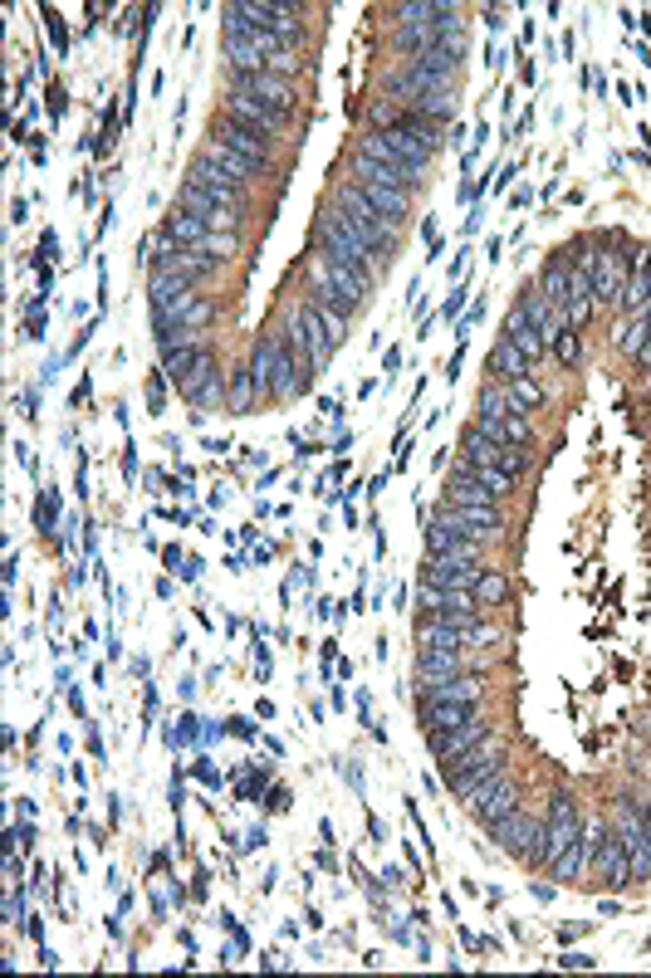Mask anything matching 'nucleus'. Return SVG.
I'll list each match as a JSON object with an SVG mask.
<instances>
[{"instance_id": "58836bf2", "label": "nucleus", "mask_w": 651, "mask_h": 978, "mask_svg": "<svg viewBox=\"0 0 651 978\" xmlns=\"http://www.w3.org/2000/svg\"><path fill=\"white\" fill-rule=\"evenodd\" d=\"M578 353H583L578 333H573V328H558V333H554V357L563 362V367H573V362H578Z\"/></svg>"}, {"instance_id": "8fccbe9b", "label": "nucleus", "mask_w": 651, "mask_h": 978, "mask_svg": "<svg viewBox=\"0 0 651 978\" xmlns=\"http://www.w3.org/2000/svg\"><path fill=\"white\" fill-rule=\"evenodd\" d=\"M461 309H465V289H456V299L441 309V318H451V323H456V313H461Z\"/></svg>"}, {"instance_id": "1a4fd4ad", "label": "nucleus", "mask_w": 651, "mask_h": 978, "mask_svg": "<svg viewBox=\"0 0 651 978\" xmlns=\"http://www.w3.org/2000/svg\"><path fill=\"white\" fill-rule=\"evenodd\" d=\"M436 519H446V524H456L465 538H475V543H485V538H495L505 529V514L495 509V504H441L436 509Z\"/></svg>"}, {"instance_id": "5701e85b", "label": "nucleus", "mask_w": 651, "mask_h": 978, "mask_svg": "<svg viewBox=\"0 0 651 978\" xmlns=\"http://www.w3.org/2000/svg\"><path fill=\"white\" fill-rule=\"evenodd\" d=\"M304 387V377H299V362H294V343H289V333H279V348H275V387H270V397L284 401L294 397Z\"/></svg>"}, {"instance_id": "0eeeda50", "label": "nucleus", "mask_w": 651, "mask_h": 978, "mask_svg": "<svg viewBox=\"0 0 651 978\" xmlns=\"http://www.w3.org/2000/svg\"><path fill=\"white\" fill-rule=\"evenodd\" d=\"M226 118L250 123V128H260L265 137H275V133L289 128V108H279V103L260 98V93H245V89H226Z\"/></svg>"}, {"instance_id": "37998d69", "label": "nucleus", "mask_w": 651, "mask_h": 978, "mask_svg": "<svg viewBox=\"0 0 651 978\" xmlns=\"http://www.w3.org/2000/svg\"><path fill=\"white\" fill-rule=\"evenodd\" d=\"M162 401H167V377L157 372V377H147V411L157 416V411H162Z\"/></svg>"}, {"instance_id": "49530a36", "label": "nucleus", "mask_w": 651, "mask_h": 978, "mask_svg": "<svg viewBox=\"0 0 651 978\" xmlns=\"http://www.w3.org/2000/svg\"><path fill=\"white\" fill-rule=\"evenodd\" d=\"M558 964H563V969H593L598 959H588V954H563Z\"/></svg>"}, {"instance_id": "3c124183", "label": "nucleus", "mask_w": 651, "mask_h": 978, "mask_svg": "<svg viewBox=\"0 0 651 978\" xmlns=\"http://www.w3.org/2000/svg\"><path fill=\"white\" fill-rule=\"evenodd\" d=\"M162 558H167V568L182 578V548H162Z\"/></svg>"}, {"instance_id": "13d9d810", "label": "nucleus", "mask_w": 651, "mask_h": 978, "mask_svg": "<svg viewBox=\"0 0 651 978\" xmlns=\"http://www.w3.org/2000/svg\"><path fill=\"white\" fill-rule=\"evenodd\" d=\"M270 807H275V812H284V807H289V793H284V788H275V798H270Z\"/></svg>"}, {"instance_id": "4468645a", "label": "nucleus", "mask_w": 651, "mask_h": 978, "mask_svg": "<svg viewBox=\"0 0 651 978\" xmlns=\"http://www.w3.org/2000/svg\"><path fill=\"white\" fill-rule=\"evenodd\" d=\"M470 807H475V817L485 822V827H495V822H505L514 812V802H519V793H514V783L505 778V773H495L490 783H480L475 793H470Z\"/></svg>"}, {"instance_id": "f257e3e1", "label": "nucleus", "mask_w": 651, "mask_h": 978, "mask_svg": "<svg viewBox=\"0 0 651 978\" xmlns=\"http://www.w3.org/2000/svg\"><path fill=\"white\" fill-rule=\"evenodd\" d=\"M314 255H324L328 265H338V269H348L353 279H363L372 289V269H377V255H372L368 245L348 230V221H343V211L338 206H328L324 216L314 221Z\"/></svg>"}, {"instance_id": "864d4df0", "label": "nucleus", "mask_w": 651, "mask_h": 978, "mask_svg": "<svg viewBox=\"0 0 651 978\" xmlns=\"http://www.w3.org/2000/svg\"><path fill=\"white\" fill-rule=\"evenodd\" d=\"M632 362H637L642 372H651V338H647V343H642V348H637V353H632Z\"/></svg>"}, {"instance_id": "a19ab883", "label": "nucleus", "mask_w": 651, "mask_h": 978, "mask_svg": "<svg viewBox=\"0 0 651 978\" xmlns=\"http://www.w3.org/2000/svg\"><path fill=\"white\" fill-rule=\"evenodd\" d=\"M314 313H319V323L328 328V338H333V343H343V338H348V318H343L338 309H324V304H314Z\"/></svg>"}, {"instance_id": "09e8293b", "label": "nucleus", "mask_w": 651, "mask_h": 978, "mask_svg": "<svg viewBox=\"0 0 651 978\" xmlns=\"http://www.w3.org/2000/svg\"><path fill=\"white\" fill-rule=\"evenodd\" d=\"M231 724V734H240V739H255V724L250 719H226Z\"/></svg>"}, {"instance_id": "7c9ffc66", "label": "nucleus", "mask_w": 651, "mask_h": 978, "mask_svg": "<svg viewBox=\"0 0 651 978\" xmlns=\"http://www.w3.org/2000/svg\"><path fill=\"white\" fill-rule=\"evenodd\" d=\"M186 401H191V406H201V411H211V406L231 401V377H226V372H211V377H206V382H201Z\"/></svg>"}, {"instance_id": "a18cd8bd", "label": "nucleus", "mask_w": 651, "mask_h": 978, "mask_svg": "<svg viewBox=\"0 0 651 978\" xmlns=\"http://www.w3.org/2000/svg\"><path fill=\"white\" fill-rule=\"evenodd\" d=\"M64 108H69V93H64V89H59V84H54V89H49V118H59Z\"/></svg>"}, {"instance_id": "a878e982", "label": "nucleus", "mask_w": 651, "mask_h": 978, "mask_svg": "<svg viewBox=\"0 0 651 978\" xmlns=\"http://www.w3.org/2000/svg\"><path fill=\"white\" fill-rule=\"evenodd\" d=\"M431 617H441L446 626L465 631V626L480 622V602H475V592H446V597H441V607H436Z\"/></svg>"}, {"instance_id": "20e7f679", "label": "nucleus", "mask_w": 651, "mask_h": 978, "mask_svg": "<svg viewBox=\"0 0 651 978\" xmlns=\"http://www.w3.org/2000/svg\"><path fill=\"white\" fill-rule=\"evenodd\" d=\"M495 773H505V754H500V739L490 734V739H480L470 754L446 763V788H451V798H470V793H475L480 783H490Z\"/></svg>"}, {"instance_id": "c756f323", "label": "nucleus", "mask_w": 651, "mask_h": 978, "mask_svg": "<svg viewBox=\"0 0 651 978\" xmlns=\"http://www.w3.org/2000/svg\"><path fill=\"white\" fill-rule=\"evenodd\" d=\"M475 714H480V705H421V724H426V734H436V729H456Z\"/></svg>"}, {"instance_id": "2f4dec72", "label": "nucleus", "mask_w": 651, "mask_h": 978, "mask_svg": "<svg viewBox=\"0 0 651 978\" xmlns=\"http://www.w3.org/2000/svg\"><path fill=\"white\" fill-rule=\"evenodd\" d=\"M485 367H490V372H500L505 382H514V377H524V367H529V362H524V357H519L510 343L500 338V343L490 348V357H485Z\"/></svg>"}, {"instance_id": "ddd939ff", "label": "nucleus", "mask_w": 651, "mask_h": 978, "mask_svg": "<svg viewBox=\"0 0 651 978\" xmlns=\"http://www.w3.org/2000/svg\"><path fill=\"white\" fill-rule=\"evenodd\" d=\"M211 137H221L226 147H235L245 162H255L260 172H265V162H270V137L260 133V128H250V123H235V118H216V128H211Z\"/></svg>"}, {"instance_id": "9b49d317", "label": "nucleus", "mask_w": 651, "mask_h": 978, "mask_svg": "<svg viewBox=\"0 0 651 978\" xmlns=\"http://www.w3.org/2000/svg\"><path fill=\"white\" fill-rule=\"evenodd\" d=\"M186 186H191V191H201V196H211V201H221V206H231V211H245V186L231 181L216 162H206V157H196V162H191Z\"/></svg>"}, {"instance_id": "7ed1b4c3", "label": "nucleus", "mask_w": 651, "mask_h": 978, "mask_svg": "<svg viewBox=\"0 0 651 978\" xmlns=\"http://www.w3.org/2000/svg\"><path fill=\"white\" fill-rule=\"evenodd\" d=\"M309 304H324V309H338L343 318H353L368 304V284L353 279L348 269L328 265L324 255H314L309 260Z\"/></svg>"}, {"instance_id": "f3484780", "label": "nucleus", "mask_w": 651, "mask_h": 978, "mask_svg": "<svg viewBox=\"0 0 651 978\" xmlns=\"http://www.w3.org/2000/svg\"><path fill=\"white\" fill-rule=\"evenodd\" d=\"M485 700V680L480 675H451L421 690V705H480Z\"/></svg>"}, {"instance_id": "412c9836", "label": "nucleus", "mask_w": 651, "mask_h": 978, "mask_svg": "<svg viewBox=\"0 0 651 978\" xmlns=\"http://www.w3.org/2000/svg\"><path fill=\"white\" fill-rule=\"evenodd\" d=\"M505 416H510V392H505L500 382H485V387H480V411H475V426H480V431H490V436L500 441V426H505Z\"/></svg>"}, {"instance_id": "79ce46f5", "label": "nucleus", "mask_w": 651, "mask_h": 978, "mask_svg": "<svg viewBox=\"0 0 651 978\" xmlns=\"http://www.w3.org/2000/svg\"><path fill=\"white\" fill-rule=\"evenodd\" d=\"M45 30H49V45L59 54H69V25L59 20V10H45Z\"/></svg>"}, {"instance_id": "f03ea898", "label": "nucleus", "mask_w": 651, "mask_h": 978, "mask_svg": "<svg viewBox=\"0 0 651 978\" xmlns=\"http://www.w3.org/2000/svg\"><path fill=\"white\" fill-rule=\"evenodd\" d=\"M333 206L343 211V221H348V230L368 245L372 255H382V260H392L397 255V240H402V225L397 221H387L377 206H372L368 196L353 186V181H338V191H333Z\"/></svg>"}, {"instance_id": "b1692460", "label": "nucleus", "mask_w": 651, "mask_h": 978, "mask_svg": "<svg viewBox=\"0 0 651 978\" xmlns=\"http://www.w3.org/2000/svg\"><path fill=\"white\" fill-rule=\"evenodd\" d=\"M201 157H206V162H216V167H221V172H226V177H231V181H240V186H245V181H255V177H260V167H255V162H245V157H240L235 147H226L221 137H211Z\"/></svg>"}, {"instance_id": "aec40b11", "label": "nucleus", "mask_w": 651, "mask_h": 978, "mask_svg": "<svg viewBox=\"0 0 651 978\" xmlns=\"http://www.w3.org/2000/svg\"><path fill=\"white\" fill-rule=\"evenodd\" d=\"M348 172H353L348 181H358V186H392V191H412V186H417V177L392 172V167H382V162H372V157H358V152H353Z\"/></svg>"}, {"instance_id": "5fc2aeb1", "label": "nucleus", "mask_w": 651, "mask_h": 978, "mask_svg": "<svg viewBox=\"0 0 651 978\" xmlns=\"http://www.w3.org/2000/svg\"><path fill=\"white\" fill-rule=\"evenodd\" d=\"M54 250H59V240H54V230H45V240H40V255L54 260Z\"/></svg>"}, {"instance_id": "de8ad7c7", "label": "nucleus", "mask_w": 651, "mask_h": 978, "mask_svg": "<svg viewBox=\"0 0 651 978\" xmlns=\"http://www.w3.org/2000/svg\"><path fill=\"white\" fill-rule=\"evenodd\" d=\"M25 216H30V201H25V196H15V201H10V221L20 225Z\"/></svg>"}, {"instance_id": "6e6552de", "label": "nucleus", "mask_w": 651, "mask_h": 978, "mask_svg": "<svg viewBox=\"0 0 651 978\" xmlns=\"http://www.w3.org/2000/svg\"><path fill=\"white\" fill-rule=\"evenodd\" d=\"M578 837H583V832H578V802L568 798V793H554V802H549V822H544V851H539L534 866H554Z\"/></svg>"}, {"instance_id": "c03bdc74", "label": "nucleus", "mask_w": 651, "mask_h": 978, "mask_svg": "<svg viewBox=\"0 0 651 978\" xmlns=\"http://www.w3.org/2000/svg\"><path fill=\"white\" fill-rule=\"evenodd\" d=\"M593 309H598V299H573V304H568V328L588 323V318H593Z\"/></svg>"}, {"instance_id": "c9c22d12", "label": "nucleus", "mask_w": 651, "mask_h": 978, "mask_svg": "<svg viewBox=\"0 0 651 978\" xmlns=\"http://www.w3.org/2000/svg\"><path fill=\"white\" fill-rule=\"evenodd\" d=\"M505 592H510V582H505V573H495V568H485L480 582H475V602H480V607H500Z\"/></svg>"}, {"instance_id": "dca6fc26", "label": "nucleus", "mask_w": 651, "mask_h": 978, "mask_svg": "<svg viewBox=\"0 0 651 978\" xmlns=\"http://www.w3.org/2000/svg\"><path fill=\"white\" fill-rule=\"evenodd\" d=\"M505 343H510V348L524 357V362H539V357H544V348H549V333H544V328H539L529 313L514 304L510 318H505Z\"/></svg>"}, {"instance_id": "2eb2a0df", "label": "nucleus", "mask_w": 651, "mask_h": 978, "mask_svg": "<svg viewBox=\"0 0 651 978\" xmlns=\"http://www.w3.org/2000/svg\"><path fill=\"white\" fill-rule=\"evenodd\" d=\"M480 739H490V719H485V714L465 719V724H456V729H436V734H431V754L441 758V763H451V758L470 754Z\"/></svg>"}, {"instance_id": "423d86ee", "label": "nucleus", "mask_w": 651, "mask_h": 978, "mask_svg": "<svg viewBox=\"0 0 651 978\" xmlns=\"http://www.w3.org/2000/svg\"><path fill=\"white\" fill-rule=\"evenodd\" d=\"M289 343L309 357V367H314V372H324L328 362H333V348H338V343L328 338V328L319 323V313H314L309 299H304L299 309H289Z\"/></svg>"}, {"instance_id": "603ef678", "label": "nucleus", "mask_w": 651, "mask_h": 978, "mask_svg": "<svg viewBox=\"0 0 651 978\" xmlns=\"http://www.w3.org/2000/svg\"><path fill=\"white\" fill-rule=\"evenodd\" d=\"M319 411H324L328 421H343V406H338V401H333V397H324V401H319Z\"/></svg>"}, {"instance_id": "39448f33", "label": "nucleus", "mask_w": 651, "mask_h": 978, "mask_svg": "<svg viewBox=\"0 0 651 978\" xmlns=\"http://www.w3.org/2000/svg\"><path fill=\"white\" fill-rule=\"evenodd\" d=\"M387 147L402 157V162H412L417 172L431 167V157L441 152V142H446V128L441 123H431V118H417V113H407L397 128H387Z\"/></svg>"}, {"instance_id": "f704fd0d", "label": "nucleus", "mask_w": 651, "mask_h": 978, "mask_svg": "<svg viewBox=\"0 0 651 978\" xmlns=\"http://www.w3.org/2000/svg\"><path fill=\"white\" fill-rule=\"evenodd\" d=\"M505 392H510V411H519V416H529V411L544 401L539 382H529V377H514V382H505Z\"/></svg>"}, {"instance_id": "72a5a7b5", "label": "nucleus", "mask_w": 651, "mask_h": 978, "mask_svg": "<svg viewBox=\"0 0 651 978\" xmlns=\"http://www.w3.org/2000/svg\"><path fill=\"white\" fill-rule=\"evenodd\" d=\"M255 377H250V367H235L231 372V411L235 416H250V406H255Z\"/></svg>"}, {"instance_id": "473e14b6", "label": "nucleus", "mask_w": 651, "mask_h": 978, "mask_svg": "<svg viewBox=\"0 0 651 978\" xmlns=\"http://www.w3.org/2000/svg\"><path fill=\"white\" fill-rule=\"evenodd\" d=\"M412 113H417V118H431V123L456 118V89H451V93H426V98L412 103Z\"/></svg>"}, {"instance_id": "6e6d98bb", "label": "nucleus", "mask_w": 651, "mask_h": 978, "mask_svg": "<svg viewBox=\"0 0 651 978\" xmlns=\"http://www.w3.org/2000/svg\"><path fill=\"white\" fill-rule=\"evenodd\" d=\"M265 842H270V837H265V827H255V832L245 837V851H255V846H265Z\"/></svg>"}, {"instance_id": "ea45409f", "label": "nucleus", "mask_w": 651, "mask_h": 978, "mask_svg": "<svg viewBox=\"0 0 651 978\" xmlns=\"http://www.w3.org/2000/svg\"><path fill=\"white\" fill-rule=\"evenodd\" d=\"M500 441H505V445H524V441H529V416L510 411V416H505V426H500Z\"/></svg>"}, {"instance_id": "e433bc0d", "label": "nucleus", "mask_w": 651, "mask_h": 978, "mask_svg": "<svg viewBox=\"0 0 651 978\" xmlns=\"http://www.w3.org/2000/svg\"><path fill=\"white\" fill-rule=\"evenodd\" d=\"M583 861H588V846H583V837H578V842L568 846V851L558 856V861H554V866H549V871H554L558 881H573V876L583 871Z\"/></svg>"}, {"instance_id": "cd10ccee", "label": "nucleus", "mask_w": 651, "mask_h": 978, "mask_svg": "<svg viewBox=\"0 0 651 978\" xmlns=\"http://www.w3.org/2000/svg\"><path fill=\"white\" fill-rule=\"evenodd\" d=\"M465 666V651H421L417 656V675L421 680H451V675H461Z\"/></svg>"}, {"instance_id": "4d7b16f0", "label": "nucleus", "mask_w": 651, "mask_h": 978, "mask_svg": "<svg viewBox=\"0 0 651 978\" xmlns=\"http://www.w3.org/2000/svg\"><path fill=\"white\" fill-rule=\"evenodd\" d=\"M5 876H10V881H20V856H15V851L5 856Z\"/></svg>"}, {"instance_id": "4be33fe9", "label": "nucleus", "mask_w": 651, "mask_h": 978, "mask_svg": "<svg viewBox=\"0 0 651 978\" xmlns=\"http://www.w3.org/2000/svg\"><path fill=\"white\" fill-rule=\"evenodd\" d=\"M412 641H417L421 651H465V636L456 626H446L441 617H421L412 626Z\"/></svg>"}, {"instance_id": "9d476101", "label": "nucleus", "mask_w": 651, "mask_h": 978, "mask_svg": "<svg viewBox=\"0 0 651 978\" xmlns=\"http://www.w3.org/2000/svg\"><path fill=\"white\" fill-rule=\"evenodd\" d=\"M490 832H495V842L505 846V851L524 856V861H539V851H544V822H534V817L519 812V807H514L505 822H495Z\"/></svg>"}, {"instance_id": "393cba45", "label": "nucleus", "mask_w": 651, "mask_h": 978, "mask_svg": "<svg viewBox=\"0 0 651 978\" xmlns=\"http://www.w3.org/2000/svg\"><path fill=\"white\" fill-rule=\"evenodd\" d=\"M275 348H279V333H265L260 343H255V353H250V377H255V392L260 397H270V387H275Z\"/></svg>"}, {"instance_id": "f8f14e48", "label": "nucleus", "mask_w": 651, "mask_h": 978, "mask_svg": "<svg viewBox=\"0 0 651 978\" xmlns=\"http://www.w3.org/2000/svg\"><path fill=\"white\" fill-rule=\"evenodd\" d=\"M480 573H485L480 563H470V558H446V553H436V558L421 563V582L446 587V592H475Z\"/></svg>"}, {"instance_id": "6ab92c4d", "label": "nucleus", "mask_w": 651, "mask_h": 978, "mask_svg": "<svg viewBox=\"0 0 651 978\" xmlns=\"http://www.w3.org/2000/svg\"><path fill=\"white\" fill-rule=\"evenodd\" d=\"M206 235H211L206 221H201V216H191V211H182V206H172V216L162 221V240H167L172 250H196Z\"/></svg>"}, {"instance_id": "4c0bfd02", "label": "nucleus", "mask_w": 651, "mask_h": 978, "mask_svg": "<svg viewBox=\"0 0 651 978\" xmlns=\"http://www.w3.org/2000/svg\"><path fill=\"white\" fill-rule=\"evenodd\" d=\"M196 250H201L206 260H216V265H221V260H231L235 250H240V235H216V230H211V235H206Z\"/></svg>"}, {"instance_id": "a211bd4d", "label": "nucleus", "mask_w": 651, "mask_h": 978, "mask_svg": "<svg viewBox=\"0 0 651 978\" xmlns=\"http://www.w3.org/2000/svg\"><path fill=\"white\" fill-rule=\"evenodd\" d=\"M598 876H603L607 886L612 890H622V886H632V861H627V846H622V837L607 827V837H603V846H598Z\"/></svg>"}, {"instance_id": "c85d7f7f", "label": "nucleus", "mask_w": 651, "mask_h": 978, "mask_svg": "<svg viewBox=\"0 0 651 978\" xmlns=\"http://www.w3.org/2000/svg\"><path fill=\"white\" fill-rule=\"evenodd\" d=\"M461 450H465V465H500V450H505V441H495L490 431L470 426V431L461 436Z\"/></svg>"}, {"instance_id": "bb28decb", "label": "nucleus", "mask_w": 651, "mask_h": 978, "mask_svg": "<svg viewBox=\"0 0 651 978\" xmlns=\"http://www.w3.org/2000/svg\"><path fill=\"white\" fill-rule=\"evenodd\" d=\"M231 89L260 93V98H270V103H279V108H289V103H294V84H289V79H279V74H245V79H231Z\"/></svg>"}]
</instances>
